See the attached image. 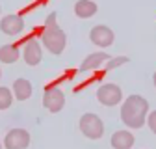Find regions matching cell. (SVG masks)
<instances>
[{
	"instance_id": "obj_1",
	"label": "cell",
	"mask_w": 156,
	"mask_h": 149,
	"mask_svg": "<svg viewBox=\"0 0 156 149\" xmlns=\"http://www.w3.org/2000/svg\"><path fill=\"white\" fill-rule=\"evenodd\" d=\"M149 101L141 95H130L121 106V121L130 129H141L147 123Z\"/></svg>"
},
{
	"instance_id": "obj_2",
	"label": "cell",
	"mask_w": 156,
	"mask_h": 149,
	"mask_svg": "<svg viewBox=\"0 0 156 149\" xmlns=\"http://www.w3.org/2000/svg\"><path fill=\"white\" fill-rule=\"evenodd\" d=\"M41 43L45 45V49L50 52V54H62L65 50V45H67V35L65 32L58 26V24H52V26H45L43 34H41Z\"/></svg>"
},
{
	"instance_id": "obj_3",
	"label": "cell",
	"mask_w": 156,
	"mask_h": 149,
	"mask_svg": "<svg viewBox=\"0 0 156 149\" xmlns=\"http://www.w3.org/2000/svg\"><path fill=\"white\" fill-rule=\"evenodd\" d=\"M80 130H82V134L86 138H89V140H99L104 134V123H102V119L97 116V114L87 112V114H84L80 118Z\"/></svg>"
},
{
	"instance_id": "obj_4",
	"label": "cell",
	"mask_w": 156,
	"mask_h": 149,
	"mask_svg": "<svg viewBox=\"0 0 156 149\" xmlns=\"http://www.w3.org/2000/svg\"><path fill=\"white\" fill-rule=\"evenodd\" d=\"M43 106L52 112V114H58L62 112L63 106H65V93L58 88V86H48L45 88V93H43Z\"/></svg>"
},
{
	"instance_id": "obj_5",
	"label": "cell",
	"mask_w": 156,
	"mask_h": 149,
	"mask_svg": "<svg viewBox=\"0 0 156 149\" xmlns=\"http://www.w3.org/2000/svg\"><path fill=\"white\" fill-rule=\"evenodd\" d=\"M97 99L104 106H115L123 99V89L117 84H102L97 89Z\"/></svg>"
},
{
	"instance_id": "obj_6",
	"label": "cell",
	"mask_w": 156,
	"mask_h": 149,
	"mask_svg": "<svg viewBox=\"0 0 156 149\" xmlns=\"http://www.w3.org/2000/svg\"><path fill=\"white\" fill-rule=\"evenodd\" d=\"M89 39H91L93 45L101 47V49H106V47H112L115 35H113V30L108 28L106 24H97L89 32Z\"/></svg>"
},
{
	"instance_id": "obj_7",
	"label": "cell",
	"mask_w": 156,
	"mask_h": 149,
	"mask_svg": "<svg viewBox=\"0 0 156 149\" xmlns=\"http://www.w3.org/2000/svg\"><path fill=\"white\" fill-rule=\"evenodd\" d=\"M6 149H24L30 145V134L24 129H11L4 138Z\"/></svg>"
},
{
	"instance_id": "obj_8",
	"label": "cell",
	"mask_w": 156,
	"mask_h": 149,
	"mask_svg": "<svg viewBox=\"0 0 156 149\" xmlns=\"http://www.w3.org/2000/svg\"><path fill=\"white\" fill-rule=\"evenodd\" d=\"M23 56H24V62H26L28 65H32V67L41 64V60H43V50H41V45H39V41L35 39V37L26 39Z\"/></svg>"
},
{
	"instance_id": "obj_9",
	"label": "cell",
	"mask_w": 156,
	"mask_h": 149,
	"mask_svg": "<svg viewBox=\"0 0 156 149\" xmlns=\"http://www.w3.org/2000/svg\"><path fill=\"white\" fill-rule=\"evenodd\" d=\"M0 30L6 35H19L24 30V19L17 13L6 15V17H2V21H0Z\"/></svg>"
},
{
	"instance_id": "obj_10",
	"label": "cell",
	"mask_w": 156,
	"mask_h": 149,
	"mask_svg": "<svg viewBox=\"0 0 156 149\" xmlns=\"http://www.w3.org/2000/svg\"><path fill=\"white\" fill-rule=\"evenodd\" d=\"M108 60H110V56H108L106 52H93V54L86 56V60H82L80 71H82V73H86V71H95V69L102 67V64L108 62Z\"/></svg>"
},
{
	"instance_id": "obj_11",
	"label": "cell",
	"mask_w": 156,
	"mask_h": 149,
	"mask_svg": "<svg viewBox=\"0 0 156 149\" xmlns=\"http://www.w3.org/2000/svg\"><path fill=\"white\" fill-rule=\"evenodd\" d=\"M110 144L115 149H130L134 145V134L128 133V130H115L112 134Z\"/></svg>"
},
{
	"instance_id": "obj_12",
	"label": "cell",
	"mask_w": 156,
	"mask_h": 149,
	"mask_svg": "<svg viewBox=\"0 0 156 149\" xmlns=\"http://www.w3.org/2000/svg\"><path fill=\"white\" fill-rule=\"evenodd\" d=\"M97 4L93 2V0H78V2L74 4V13L76 17L80 19H91L95 13H97Z\"/></svg>"
},
{
	"instance_id": "obj_13",
	"label": "cell",
	"mask_w": 156,
	"mask_h": 149,
	"mask_svg": "<svg viewBox=\"0 0 156 149\" xmlns=\"http://www.w3.org/2000/svg\"><path fill=\"white\" fill-rule=\"evenodd\" d=\"M32 91H34L32 89V84L26 78H17L13 82V93H15V99H19V101L30 99L32 97Z\"/></svg>"
},
{
	"instance_id": "obj_14",
	"label": "cell",
	"mask_w": 156,
	"mask_h": 149,
	"mask_svg": "<svg viewBox=\"0 0 156 149\" xmlns=\"http://www.w3.org/2000/svg\"><path fill=\"white\" fill-rule=\"evenodd\" d=\"M21 56V50H19L17 45H4L0 47V62L2 64H15Z\"/></svg>"
},
{
	"instance_id": "obj_15",
	"label": "cell",
	"mask_w": 156,
	"mask_h": 149,
	"mask_svg": "<svg viewBox=\"0 0 156 149\" xmlns=\"http://www.w3.org/2000/svg\"><path fill=\"white\" fill-rule=\"evenodd\" d=\"M13 103V93L6 86H0V110H8Z\"/></svg>"
},
{
	"instance_id": "obj_16",
	"label": "cell",
	"mask_w": 156,
	"mask_h": 149,
	"mask_svg": "<svg viewBox=\"0 0 156 149\" xmlns=\"http://www.w3.org/2000/svg\"><path fill=\"white\" fill-rule=\"evenodd\" d=\"M130 60L126 58V56H119V58H110L108 62H106V69L108 71H112V69H115V67H119V65H125V64H128Z\"/></svg>"
},
{
	"instance_id": "obj_17",
	"label": "cell",
	"mask_w": 156,
	"mask_h": 149,
	"mask_svg": "<svg viewBox=\"0 0 156 149\" xmlns=\"http://www.w3.org/2000/svg\"><path fill=\"white\" fill-rule=\"evenodd\" d=\"M147 123H149V129L156 134V110H152L151 114L147 116Z\"/></svg>"
},
{
	"instance_id": "obj_18",
	"label": "cell",
	"mask_w": 156,
	"mask_h": 149,
	"mask_svg": "<svg viewBox=\"0 0 156 149\" xmlns=\"http://www.w3.org/2000/svg\"><path fill=\"white\" fill-rule=\"evenodd\" d=\"M56 17H58V13H50L48 17H47V21H45V26H52V24H56Z\"/></svg>"
},
{
	"instance_id": "obj_19",
	"label": "cell",
	"mask_w": 156,
	"mask_h": 149,
	"mask_svg": "<svg viewBox=\"0 0 156 149\" xmlns=\"http://www.w3.org/2000/svg\"><path fill=\"white\" fill-rule=\"evenodd\" d=\"M152 82H154V88H156V73L152 74Z\"/></svg>"
},
{
	"instance_id": "obj_20",
	"label": "cell",
	"mask_w": 156,
	"mask_h": 149,
	"mask_svg": "<svg viewBox=\"0 0 156 149\" xmlns=\"http://www.w3.org/2000/svg\"><path fill=\"white\" fill-rule=\"evenodd\" d=\"M0 77H2V71H0Z\"/></svg>"
},
{
	"instance_id": "obj_21",
	"label": "cell",
	"mask_w": 156,
	"mask_h": 149,
	"mask_svg": "<svg viewBox=\"0 0 156 149\" xmlns=\"http://www.w3.org/2000/svg\"><path fill=\"white\" fill-rule=\"evenodd\" d=\"M0 11H2V8H0Z\"/></svg>"
},
{
	"instance_id": "obj_22",
	"label": "cell",
	"mask_w": 156,
	"mask_h": 149,
	"mask_svg": "<svg viewBox=\"0 0 156 149\" xmlns=\"http://www.w3.org/2000/svg\"><path fill=\"white\" fill-rule=\"evenodd\" d=\"M0 145H2V144H0Z\"/></svg>"
}]
</instances>
